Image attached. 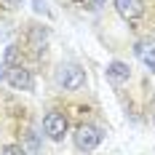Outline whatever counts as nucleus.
<instances>
[{"instance_id":"nucleus-3","label":"nucleus","mask_w":155,"mask_h":155,"mask_svg":"<svg viewBox=\"0 0 155 155\" xmlns=\"http://www.w3.org/2000/svg\"><path fill=\"white\" fill-rule=\"evenodd\" d=\"M5 83L14 86V88H19V91H32V86H35L32 72L24 70L21 64H8V70H5Z\"/></svg>"},{"instance_id":"nucleus-6","label":"nucleus","mask_w":155,"mask_h":155,"mask_svg":"<svg viewBox=\"0 0 155 155\" xmlns=\"http://www.w3.org/2000/svg\"><path fill=\"white\" fill-rule=\"evenodd\" d=\"M134 51H137V56H139L142 62L150 67V72H155V43L153 40H139Z\"/></svg>"},{"instance_id":"nucleus-10","label":"nucleus","mask_w":155,"mask_h":155,"mask_svg":"<svg viewBox=\"0 0 155 155\" xmlns=\"http://www.w3.org/2000/svg\"><path fill=\"white\" fill-rule=\"evenodd\" d=\"M32 5H35V11H38V14H43V16L51 14V11H48V5H46V0H32Z\"/></svg>"},{"instance_id":"nucleus-2","label":"nucleus","mask_w":155,"mask_h":155,"mask_svg":"<svg viewBox=\"0 0 155 155\" xmlns=\"http://www.w3.org/2000/svg\"><path fill=\"white\" fill-rule=\"evenodd\" d=\"M99 142H102V134H99L96 126H88V123L78 126V131H75V147H78V150L91 153V150L99 147Z\"/></svg>"},{"instance_id":"nucleus-9","label":"nucleus","mask_w":155,"mask_h":155,"mask_svg":"<svg viewBox=\"0 0 155 155\" xmlns=\"http://www.w3.org/2000/svg\"><path fill=\"white\" fill-rule=\"evenodd\" d=\"M3 155H27V153H24L19 144H5V147H3Z\"/></svg>"},{"instance_id":"nucleus-13","label":"nucleus","mask_w":155,"mask_h":155,"mask_svg":"<svg viewBox=\"0 0 155 155\" xmlns=\"http://www.w3.org/2000/svg\"><path fill=\"white\" fill-rule=\"evenodd\" d=\"M150 118H153V123H155V99L150 102Z\"/></svg>"},{"instance_id":"nucleus-12","label":"nucleus","mask_w":155,"mask_h":155,"mask_svg":"<svg viewBox=\"0 0 155 155\" xmlns=\"http://www.w3.org/2000/svg\"><path fill=\"white\" fill-rule=\"evenodd\" d=\"M5 70H8V64L3 62V64H0V80H5Z\"/></svg>"},{"instance_id":"nucleus-14","label":"nucleus","mask_w":155,"mask_h":155,"mask_svg":"<svg viewBox=\"0 0 155 155\" xmlns=\"http://www.w3.org/2000/svg\"><path fill=\"white\" fill-rule=\"evenodd\" d=\"M104 5V0H91V8H102Z\"/></svg>"},{"instance_id":"nucleus-8","label":"nucleus","mask_w":155,"mask_h":155,"mask_svg":"<svg viewBox=\"0 0 155 155\" xmlns=\"http://www.w3.org/2000/svg\"><path fill=\"white\" fill-rule=\"evenodd\" d=\"M46 40H48V32L43 27H32V35H30V46L35 51H40V48H46Z\"/></svg>"},{"instance_id":"nucleus-4","label":"nucleus","mask_w":155,"mask_h":155,"mask_svg":"<svg viewBox=\"0 0 155 155\" xmlns=\"http://www.w3.org/2000/svg\"><path fill=\"white\" fill-rule=\"evenodd\" d=\"M43 131L48 134V139H54V142L64 139V134H67V118L62 112H48L43 118Z\"/></svg>"},{"instance_id":"nucleus-7","label":"nucleus","mask_w":155,"mask_h":155,"mask_svg":"<svg viewBox=\"0 0 155 155\" xmlns=\"http://www.w3.org/2000/svg\"><path fill=\"white\" fill-rule=\"evenodd\" d=\"M107 78L115 86H120V83H126V80L131 78V70H128V64H123V62H110L107 64Z\"/></svg>"},{"instance_id":"nucleus-5","label":"nucleus","mask_w":155,"mask_h":155,"mask_svg":"<svg viewBox=\"0 0 155 155\" xmlns=\"http://www.w3.org/2000/svg\"><path fill=\"white\" fill-rule=\"evenodd\" d=\"M115 11L126 21H137L144 14V0H115Z\"/></svg>"},{"instance_id":"nucleus-11","label":"nucleus","mask_w":155,"mask_h":155,"mask_svg":"<svg viewBox=\"0 0 155 155\" xmlns=\"http://www.w3.org/2000/svg\"><path fill=\"white\" fill-rule=\"evenodd\" d=\"M0 5H3V8H8V11H14V8L21 5V0H0Z\"/></svg>"},{"instance_id":"nucleus-1","label":"nucleus","mask_w":155,"mask_h":155,"mask_svg":"<svg viewBox=\"0 0 155 155\" xmlns=\"http://www.w3.org/2000/svg\"><path fill=\"white\" fill-rule=\"evenodd\" d=\"M56 80H59V86H64L67 91H78V88L86 86V72L78 64H62L56 70Z\"/></svg>"}]
</instances>
